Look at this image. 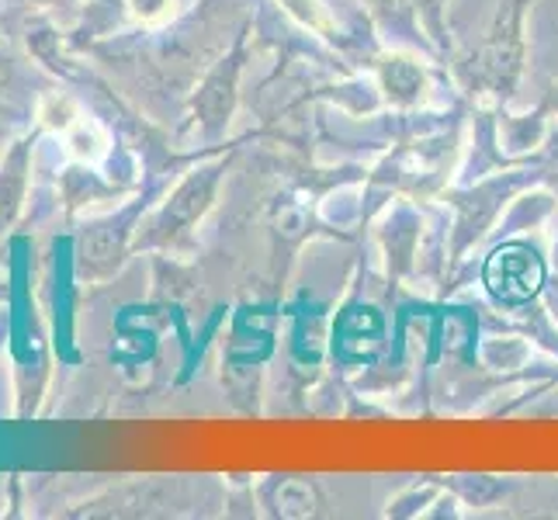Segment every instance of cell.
Masks as SVG:
<instances>
[{
  "mask_svg": "<svg viewBox=\"0 0 558 520\" xmlns=\"http://www.w3.org/2000/svg\"><path fill=\"white\" fill-rule=\"evenodd\" d=\"M527 0H499L493 25L478 49L469 56V84L472 90L493 94V98H510L521 84L527 38H524Z\"/></svg>",
  "mask_w": 558,
  "mask_h": 520,
  "instance_id": "cell-1",
  "label": "cell"
},
{
  "mask_svg": "<svg viewBox=\"0 0 558 520\" xmlns=\"http://www.w3.org/2000/svg\"><path fill=\"white\" fill-rule=\"evenodd\" d=\"M483 281L496 302L524 305L542 292L545 261L537 257V250L527 243H504L489 254V261L483 267Z\"/></svg>",
  "mask_w": 558,
  "mask_h": 520,
  "instance_id": "cell-2",
  "label": "cell"
},
{
  "mask_svg": "<svg viewBox=\"0 0 558 520\" xmlns=\"http://www.w3.org/2000/svg\"><path fill=\"white\" fill-rule=\"evenodd\" d=\"M216 184H219V170H202V173H191V178L178 188V195L167 202L163 208V226L174 233L181 226H191L202 211L211 205V195H216Z\"/></svg>",
  "mask_w": 558,
  "mask_h": 520,
  "instance_id": "cell-3",
  "label": "cell"
},
{
  "mask_svg": "<svg viewBox=\"0 0 558 520\" xmlns=\"http://www.w3.org/2000/svg\"><path fill=\"white\" fill-rule=\"evenodd\" d=\"M504 198V184H486L478 191H469V195H461L454 205H458V237H454V254H465V246H472L478 237L486 233V222L493 219V211Z\"/></svg>",
  "mask_w": 558,
  "mask_h": 520,
  "instance_id": "cell-4",
  "label": "cell"
},
{
  "mask_svg": "<svg viewBox=\"0 0 558 520\" xmlns=\"http://www.w3.org/2000/svg\"><path fill=\"white\" fill-rule=\"evenodd\" d=\"M381 76V90L392 105H416L423 94H427V73L410 56H381L378 63Z\"/></svg>",
  "mask_w": 558,
  "mask_h": 520,
  "instance_id": "cell-5",
  "label": "cell"
},
{
  "mask_svg": "<svg viewBox=\"0 0 558 520\" xmlns=\"http://www.w3.org/2000/svg\"><path fill=\"white\" fill-rule=\"evenodd\" d=\"M319 507V489L310 479H284L278 489V513L281 517H313Z\"/></svg>",
  "mask_w": 558,
  "mask_h": 520,
  "instance_id": "cell-6",
  "label": "cell"
},
{
  "mask_svg": "<svg viewBox=\"0 0 558 520\" xmlns=\"http://www.w3.org/2000/svg\"><path fill=\"white\" fill-rule=\"evenodd\" d=\"M372 340L378 343L381 337V319L375 316V310H351L348 316L340 319V343L348 347L351 340Z\"/></svg>",
  "mask_w": 558,
  "mask_h": 520,
  "instance_id": "cell-7",
  "label": "cell"
},
{
  "mask_svg": "<svg viewBox=\"0 0 558 520\" xmlns=\"http://www.w3.org/2000/svg\"><path fill=\"white\" fill-rule=\"evenodd\" d=\"M413 4H416L423 28L430 32L434 43L445 46V38H448V0H413Z\"/></svg>",
  "mask_w": 558,
  "mask_h": 520,
  "instance_id": "cell-8",
  "label": "cell"
},
{
  "mask_svg": "<svg viewBox=\"0 0 558 520\" xmlns=\"http://www.w3.org/2000/svg\"><path fill=\"white\" fill-rule=\"evenodd\" d=\"M170 4H174V0H132V11H136L143 22H160V17L170 14Z\"/></svg>",
  "mask_w": 558,
  "mask_h": 520,
  "instance_id": "cell-9",
  "label": "cell"
},
{
  "mask_svg": "<svg viewBox=\"0 0 558 520\" xmlns=\"http://www.w3.org/2000/svg\"><path fill=\"white\" fill-rule=\"evenodd\" d=\"M368 4H372V8H378V11H389V8L396 4V0H368Z\"/></svg>",
  "mask_w": 558,
  "mask_h": 520,
  "instance_id": "cell-10",
  "label": "cell"
}]
</instances>
